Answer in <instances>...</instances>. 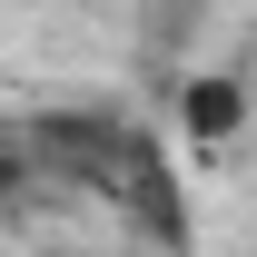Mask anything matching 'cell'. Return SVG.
Masks as SVG:
<instances>
[{"label": "cell", "mask_w": 257, "mask_h": 257, "mask_svg": "<svg viewBox=\"0 0 257 257\" xmlns=\"http://www.w3.org/2000/svg\"><path fill=\"white\" fill-rule=\"evenodd\" d=\"M20 178H30V149H20V139L0 128V188H20Z\"/></svg>", "instance_id": "cell-2"}, {"label": "cell", "mask_w": 257, "mask_h": 257, "mask_svg": "<svg viewBox=\"0 0 257 257\" xmlns=\"http://www.w3.org/2000/svg\"><path fill=\"white\" fill-rule=\"evenodd\" d=\"M178 128H188V139H208V149H227V139L247 128V89H237L227 69L188 79V89H178Z\"/></svg>", "instance_id": "cell-1"}]
</instances>
